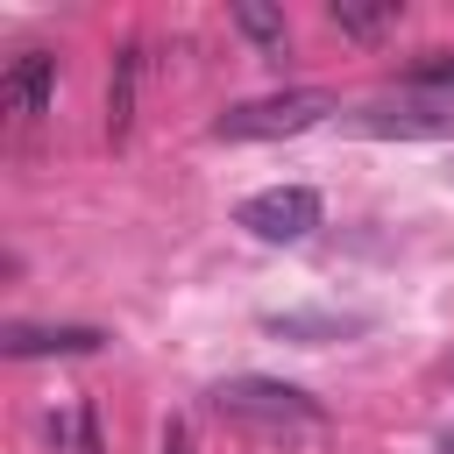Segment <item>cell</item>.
Masks as SVG:
<instances>
[{"label":"cell","instance_id":"obj_1","mask_svg":"<svg viewBox=\"0 0 454 454\" xmlns=\"http://www.w3.org/2000/svg\"><path fill=\"white\" fill-rule=\"evenodd\" d=\"M220 419L248 426V433H319L326 426V404L298 383H277V376H227L206 390Z\"/></svg>","mask_w":454,"mask_h":454},{"label":"cell","instance_id":"obj_2","mask_svg":"<svg viewBox=\"0 0 454 454\" xmlns=\"http://www.w3.org/2000/svg\"><path fill=\"white\" fill-rule=\"evenodd\" d=\"M326 114H340V99L326 85H291V92H262V99H241L213 121L220 142H284V135H305L319 128Z\"/></svg>","mask_w":454,"mask_h":454},{"label":"cell","instance_id":"obj_3","mask_svg":"<svg viewBox=\"0 0 454 454\" xmlns=\"http://www.w3.org/2000/svg\"><path fill=\"white\" fill-rule=\"evenodd\" d=\"M319 220H326V206H319V192H312V184H270V192H248V199L234 206V227H248V234H255V241H270V248L305 241Z\"/></svg>","mask_w":454,"mask_h":454},{"label":"cell","instance_id":"obj_4","mask_svg":"<svg viewBox=\"0 0 454 454\" xmlns=\"http://www.w3.org/2000/svg\"><path fill=\"white\" fill-rule=\"evenodd\" d=\"M340 128L348 135H383V142H447L454 106H440V99H376V106L340 114Z\"/></svg>","mask_w":454,"mask_h":454},{"label":"cell","instance_id":"obj_5","mask_svg":"<svg viewBox=\"0 0 454 454\" xmlns=\"http://www.w3.org/2000/svg\"><path fill=\"white\" fill-rule=\"evenodd\" d=\"M50 99H57V57H50V50H21V57L7 64V78H0V106H7L14 121H43Z\"/></svg>","mask_w":454,"mask_h":454},{"label":"cell","instance_id":"obj_6","mask_svg":"<svg viewBox=\"0 0 454 454\" xmlns=\"http://www.w3.org/2000/svg\"><path fill=\"white\" fill-rule=\"evenodd\" d=\"M99 348H106L99 326H28V319L0 326V355H14V362H35V355H99Z\"/></svg>","mask_w":454,"mask_h":454},{"label":"cell","instance_id":"obj_7","mask_svg":"<svg viewBox=\"0 0 454 454\" xmlns=\"http://www.w3.org/2000/svg\"><path fill=\"white\" fill-rule=\"evenodd\" d=\"M326 21H333L340 35H355V43H376V35H390V28L404 21V7H397V0H376V7H362V0H333Z\"/></svg>","mask_w":454,"mask_h":454},{"label":"cell","instance_id":"obj_8","mask_svg":"<svg viewBox=\"0 0 454 454\" xmlns=\"http://www.w3.org/2000/svg\"><path fill=\"white\" fill-rule=\"evenodd\" d=\"M135 78H142V50L128 43L114 57V78H106V135L128 142V121H135Z\"/></svg>","mask_w":454,"mask_h":454},{"label":"cell","instance_id":"obj_9","mask_svg":"<svg viewBox=\"0 0 454 454\" xmlns=\"http://www.w3.org/2000/svg\"><path fill=\"white\" fill-rule=\"evenodd\" d=\"M234 28H241L248 43H262L270 57H277V50L291 43V21H284L277 7H255V0H241V7H234Z\"/></svg>","mask_w":454,"mask_h":454},{"label":"cell","instance_id":"obj_10","mask_svg":"<svg viewBox=\"0 0 454 454\" xmlns=\"http://www.w3.org/2000/svg\"><path fill=\"white\" fill-rule=\"evenodd\" d=\"M64 454H106V426H99V404H92V397H78V404H71Z\"/></svg>","mask_w":454,"mask_h":454},{"label":"cell","instance_id":"obj_11","mask_svg":"<svg viewBox=\"0 0 454 454\" xmlns=\"http://www.w3.org/2000/svg\"><path fill=\"white\" fill-rule=\"evenodd\" d=\"M419 92H454V50H426V57H411V71H404Z\"/></svg>","mask_w":454,"mask_h":454},{"label":"cell","instance_id":"obj_12","mask_svg":"<svg viewBox=\"0 0 454 454\" xmlns=\"http://www.w3.org/2000/svg\"><path fill=\"white\" fill-rule=\"evenodd\" d=\"M447 454H454V440H447Z\"/></svg>","mask_w":454,"mask_h":454}]
</instances>
